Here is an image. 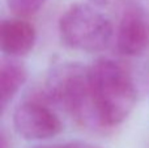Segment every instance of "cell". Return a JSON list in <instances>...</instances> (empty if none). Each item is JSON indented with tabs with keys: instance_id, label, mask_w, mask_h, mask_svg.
<instances>
[{
	"instance_id": "8992f818",
	"label": "cell",
	"mask_w": 149,
	"mask_h": 148,
	"mask_svg": "<svg viewBox=\"0 0 149 148\" xmlns=\"http://www.w3.org/2000/svg\"><path fill=\"white\" fill-rule=\"evenodd\" d=\"M36 29L25 20L8 18L0 25V47L10 58L29 54L36 45Z\"/></svg>"
},
{
	"instance_id": "6da1fadb",
	"label": "cell",
	"mask_w": 149,
	"mask_h": 148,
	"mask_svg": "<svg viewBox=\"0 0 149 148\" xmlns=\"http://www.w3.org/2000/svg\"><path fill=\"white\" fill-rule=\"evenodd\" d=\"M89 79L97 122L105 127L122 123L136 105L131 75L118 62L101 58L89 67Z\"/></svg>"
},
{
	"instance_id": "8fae6325",
	"label": "cell",
	"mask_w": 149,
	"mask_h": 148,
	"mask_svg": "<svg viewBox=\"0 0 149 148\" xmlns=\"http://www.w3.org/2000/svg\"><path fill=\"white\" fill-rule=\"evenodd\" d=\"M37 148H65V146L60 144V146H46V147H37Z\"/></svg>"
},
{
	"instance_id": "7a4b0ae2",
	"label": "cell",
	"mask_w": 149,
	"mask_h": 148,
	"mask_svg": "<svg viewBox=\"0 0 149 148\" xmlns=\"http://www.w3.org/2000/svg\"><path fill=\"white\" fill-rule=\"evenodd\" d=\"M43 98L82 122H97L92 102L89 67L79 63H62L49 72Z\"/></svg>"
},
{
	"instance_id": "7c38bea8",
	"label": "cell",
	"mask_w": 149,
	"mask_h": 148,
	"mask_svg": "<svg viewBox=\"0 0 149 148\" xmlns=\"http://www.w3.org/2000/svg\"><path fill=\"white\" fill-rule=\"evenodd\" d=\"M95 1H101V0H95Z\"/></svg>"
},
{
	"instance_id": "277c9868",
	"label": "cell",
	"mask_w": 149,
	"mask_h": 148,
	"mask_svg": "<svg viewBox=\"0 0 149 148\" xmlns=\"http://www.w3.org/2000/svg\"><path fill=\"white\" fill-rule=\"evenodd\" d=\"M13 125L16 131L29 140L54 138L63 128L59 117L39 100H29L17 106Z\"/></svg>"
},
{
	"instance_id": "5b68a950",
	"label": "cell",
	"mask_w": 149,
	"mask_h": 148,
	"mask_svg": "<svg viewBox=\"0 0 149 148\" xmlns=\"http://www.w3.org/2000/svg\"><path fill=\"white\" fill-rule=\"evenodd\" d=\"M115 42L118 51L128 57L140 55L149 49V16L140 4H124L115 31Z\"/></svg>"
},
{
	"instance_id": "52a82bcc",
	"label": "cell",
	"mask_w": 149,
	"mask_h": 148,
	"mask_svg": "<svg viewBox=\"0 0 149 148\" xmlns=\"http://www.w3.org/2000/svg\"><path fill=\"white\" fill-rule=\"evenodd\" d=\"M28 79V71L20 62L3 60L0 64V104L4 112Z\"/></svg>"
},
{
	"instance_id": "9c48e42d",
	"label": "cell",
	"mask_w": 149,
	"mask_h": 148,
	"mask_svg": "<svg viewBox=\"0 0 149 148\" xmlns=\"http://www.w3.org/2000/svg\"><path fill=\"white\" fill-rule=\"evenodd\" d=\"M64 146L65 148H100L90 143H84V142H71V143H65Z\"/></svg>"
},
{
	"instance_id": "3957f363",
	"label": "cell",
	"mask_w": 149,
	"mask_h": 148,
	"mask_svg": "<svg viewBox=\"0 0 149 148\" xmlns=\"http://www.w3.org/2000/svg\"><path fill=\"white\" fill-rule=\"evenodd\" d=\"M59 34L70 49L97 52L107 49L115 33L110 20L92 5L73 4L60 17Z\"/></svg>"
},
{
	"instance_id": "ba28073f",
	"label": "cell",
	"mask_w": 149,
	"mask_h": 148,
	"mask_svg": "<svg viewBox=\"0 0 149 148\" xmlns=\"http://www.w3.org/2000/svg\"><path fill=\"white\" fill-rule=\"evenodd\" d=\"M46 0H7L8 7L17 16H31L37 13Z\"/></svg>"
},
{
	"instance_id": "30bf717a",
	"label": "cell",
	"mask_w": 149,
	"mask_h": 148,
	"mask_svg": "<svg viewBox=\"0 0 149 148\" xmlns=\"http://www.w3.org/2000/svg\"><path fill=\"white\" fill-rule=\"evenodd\" d=\"M10 144H8V140H7V135L4 133L1 134V142H0V148H9Z\"/></svg>"
}]
</instances>
